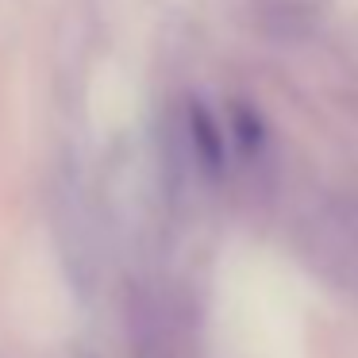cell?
Masks as SVG:
<instances>
[{
	"mask_svg": "<svg viewBox=\"0 0 358 358\" xmlns=\"http://www.w3.org/2000/svg\"><path fill=\"white\" fill-rule=\"evenodd\" d=\"M189 135H193V150L201 158V166L208 173H220L224 170V139H220V127L201 104L189 108Z\"/></svg>",
	"mask_w": 358,
	"mask_h": 358,
	"instance_id": "1",
	"label": "cell"
}]
</instances>
